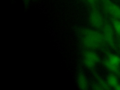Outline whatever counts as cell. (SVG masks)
Instances as JSON below:
<instances>
[{
	"mask_svg": "<svg viewBox=\"0 0 120 90\" xmlns=\"http://www.w3.org/2000/svg\"><path fill=\"white\" fill-rule=\"evenodd\" d=\"M82 41L86 47L90 49L99 48L105 43L102 34L90 29L82 31Z\"/></svg>",
	"mask_w": 120,
	"mask_h": 90,
	"instance_id": "6da1fadb",
	"label": "cell"
},
{
	"mask_svg": "<svg viewBox=\"0 0 120 90\" xmlns=\"http://www.w3.org/2000/svg\"><path fill=\"white\" fill-rule=\"evenodd\" d=\"M103 35L105 41L112 48L115 50H117V47L115 43L114 39L113 28L112 24L110 23L106 22L104 23L103 27Z\"/></svg>",
	"mask_w": 120,
	"mask_h": 90,
	"instance_id": "7a4b0ae2",
	"label": "cell"
},
{
	"mask_svg": "<svg viewBox=\"0 0 120 90\" xmlns=\"http://www.w3.org/2000/svg\"><path fill=\"white\" fill-rule=\"evenodd\" d=\"M117 75L114 74H111L108 75L107 77V82L110 87L111 88H113L119 83L117 79Z\"/></svg>",
	"mask_w": 120,
	"mask_h": 90,
	"instance_id": "30bf717a",
	"label": "cell"
},
{
	"mask_svg": "<svg viewBox=\"0 0 120 90\" xmlns=\"http://www.w3.org/2000/svg\"><path fill=\"white\" fill-rule=\"evenodd\" d=\"M95 75H96L97 81L98 82V84L102 88V90H110L111 89V87L108 85L107 82H105L98 75L96 74Z\"/></svg>",
	"mask_w": 120,
	"mask_h": 90,
	"instance_id": "8fae6325",
	"label": "cell"
},
{
	"mask_svg": "<svg viewBox=\"0 0 120 90\" xmlns=\"http://www.w3.org/2000/svg\"><path fill=\"white\" fill-rule=\"evenodd\" d=\"M99 60V56L96 52L91 51H88L84 52L83 62L87 68L89 69L93 68Z\"/></svg>",
	"mask_w": 120,
	"mask_h": 90,
	"instance_id": "277c9868",
	"label": "cell"
},
{
	"mask_svg": "<svg viewBox=\"0 0 120 90\" xmlns=\"http://www.w3.org/2000/svg\"><path fill=\"white\" fill-rule=\"evenodd\" d=\"M103 64L105 67L112 73L120 77V67L119 65L111 63L106 59L103 61Z\"/></svg>",
	"mask_w": 120,
	"mask_h": 90,
	"instance_id": "8992f818",
	"label": "cell"
},
{
	"mask_svg": "<svg viewBox=\"0 0 120 90\" xmlns=\"http://www.w3.org/2000/svg\"><path fill=\"white\" fill-rule=\"evenodd\" d=\"M114 89L116 90H120V84L118 83L114 87Z\"/></svg>",
	"mask_w": 120,
	"mask_h": 90,
	"instance_id": "5bb4252c",
	"label": "cell"
},
{
	"mask_svg": "<svg viewBox=\"0 0 120 90\" xmlns=\"http://www.w3.org/2000/svg\"><path fill=\"white\" fill-rule=\"evenodd\" d=\"M105 11L111 17L120 20V7L110 0H102Z\"/></svg>",
	"mask_w": 120,
	"mask_h": 90,
	"instance_id": "3957f363",
	"label": "cell"
},
{
	"mask_svg": "<svg viewBox=\"0 0 120 90\" xmlns=\"http://www.w3.org/2000/svg\"><path fill=\"white\" fill-rule=\"evenodd\" d=\"M77 83L79 89L84 90L87 88V80L86 76L83 74L81 73L78 75L77 79Z\"/></svg>",
	"mask_w": 120,
	"mask_h": 90,
	"instance_id": "52a82bcc",
	"label": "cell"
},
{
	"mask_svg": "<svg viewBox=\"0 0 120 90\" xmlns=\"http://www.w3.org/2000/svg\"><path fill=\"white\" fill-rule=\"evenodd\" d=\"M118 48H119V50L120 51V40H119V45H118Z\"/></svg>",
	"mask_w": 120,
	"mask_h": 90,
	"instance_id": "9a60e30c",
	"label": "cell"
},
{
	"mask_svg": "<svg viewBox=\"0 0 120 90\" xmlns=\"http://www.w3.org/2000/svg\"><path fill=\"white\" fill-rule=\"evenodd\" d=\"M112 25L117 36L119 40H120V20L111 17V18Z\"/></svg>",
	"mask_w": 120,
	"mask_h": 90,
	"instance_id": "ba28073f",
	"label": "cell"
},
{
	"mask_svg": "<svg viewBox=\"0 0 120 90\" xmlns=\"http://www.w3.org/2000/svg\"><path fill=\"white\" fill-rule=\"evenodd\" d=\"M106 59L113 64L120 66V57L117 55L106 52Z\"/></svg>",
	"mask_w": 120,
	"mask_h": 90,
	"instance_id": "9c48e42d",
	"label": "cell"
},
{
	"mask_svg": "<svg viewBox=\"0 0 120 90\" xmlns=\"http://www.w3.org/2000/svg\"><path fill=\"white\" fill-rule=\"evenodd\" d=\"M89 20L91 25L97 29L102 28L104 24L103 19L101 14L96 8L93 9L90 12L89 15Z\"/></svg>",
	"mask_w": 120,
	"mask_h": 90,
	"instance_id": "5b68a950",
	"label": "cell"
},
{
	"mask_svg": "<svg viewBox=\"0 0 120 90\" xmlns=\"http://www.w3.org/2000/svg\"><path fill=\"white\" fill-rule=\"evenodd\" d=\"M92 89L94 90H102V88L100 86V85L98 84H95L93 85L92 86Z\"/></svg>",
	"mask_w": 120,
	"mask_h": 90,
	"instance_id": "7c38bea8",
	"label": "cell"
},
{
	"mask_svg": "<svg viewBox=\"0 0 120 90\" xmlns=\"http://www.w3.org/2000/svg\"><path fill=\"white\" fill-rule=\"evenodd\" d=\"M86 0L91 5H94L95 4V3H96L98 0Z\"/></svg>",
	"mask_w": 120,
	"mask_h": 90,
	"instance_id": "4fadbf2b",
	"label": "cell"
}]
</instances>
